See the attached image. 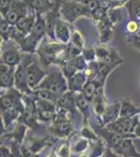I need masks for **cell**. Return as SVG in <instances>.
<instances>
[{
    "mask_svg": "<svg viewBox=\"0 0 140 157\" xmlns=\"http://www.w3.org/2000/svg\"><path fill=\"white\" fill-rule=\"evenodd\" d=\"M66 48L67 44L51 41L46 38L40 43L36 54L39 56L40 62L44 65L45 68H48L52 64L61 68L66 62H68L65 56Z\"/></svg>",
    "mask_w": 140,
    "mask_h": 157,
    "instance_id": "1",
    "label": "cell"
},
{
    "mask_svg": "<svg viewBox=\"0 0 140 157\" xmlns=\"http://www.w3.org/2000/svg\"><path fill=\"white\" fill-rule=\"evenodd\" d=\"M48 131L52 136L59 139H67L74 134V127L72 118L68 114L61 111H57L55 118L49 124Z\"/></svg>",
    "mask_w": 140,
    "mask_h": 157,
    "instance_id": "2",
    "label": "cell"
},
{
    "mask_svg": "<svg viewBox=\"0 0 140 157\" xmlns=\"http://www.w3.org/2000/svg\"><path fill=\"white\" fill-rule=\"evenodd\" d=\"M37 89H46L53 94L62 97L68 90V80L61 69L53 70L47 73Z\"/></svg>",
    "mask_w": 140,
    "mask_h": 157,
    "instance_id": "3",
    "label": "cell"
},
{
    "mask_svg": "<svg viewBox=\"0 0 140 157\" xmlns=\"http://www.w3.org/2000/svg\"><path fill=\"white\" fill-rule=\"evenodd\" d=\"M61 18L66 22L72 24L81 17H89L91 14L81 1H63L60 2Z\"/></svg>",
    "mask_w": 140,
    "mask_h": 157,
    "instance_id": "4",
    "label": "cell"
},
{
    "mask_svg": "<svg viewBox=\"0 0 140 157\" xmlns=\"http://www.w3.org/2000/svg\"><path fill=\"white\" fill-rule=\"evenodd\" d=\"M34 60L30 55H24L23 60L19 65L16 67L15 70V88L18 89L23 94H29L32 92V90L28 87L27 84V67L30 64V62Z\"/></svg>",
    "mask_w": 140,
    "mask_h": 157,
    "instance_id": "5",
    "label": "cell"
},
{
    "mask_svg": "<svg viewBox=\"0 0 140 157\" xmlns=\"http://www.w3.org/2000/svg\"><path fill=\"white\" fill-rule=\"evenodd\" d=\"M0 106H1V110H6V109H11L14 107H20L25 109L23 104V93L20 92L15 87L1 90Z\"/></svg>",
    "mask_w": 140,
    "mask_h": 157,
    "instance_id": "6",
    "label": "cell"
},
{
    "mask_svg": "<svg viewBox=\"0 0 140 157\" xmlns=\"http://www.w3.org/2000/svg\"><path fill=\"white\" fill-rule=\"evenodd\" d=\"M138 124V115L134 117H119L118 120L106 126L108 129L114 132L127 136H134V130L136 125ZM136 138V137H135Z\"/></svg>",
    "mask_w": 140,
    "mask_h": 157,
    "instance_id": "7",
    "label": "cell"
},
{
    "mask_svg": "<svg viewBox=\"0 0 140 157\" xmlns=\"http://www.w3.org/2000/svg\"><path fill=\"white\" fill-rule=\"evenodd\" d=\"M94 131L97 133V135L104 140V143L106 144L107 148L114 149L116 148L124 138H133L135 139L134 136H127V135H121L118 134L114 131L110 130L107 127H101V126H97V127H94Z\"/></svg>",
    "mask_w": 140,
    "mask_h": 157,
    "instance_id": "8",
    "label": "cell"
},
{
    "mask_svg": "<svg viewBox=\"0 0 140 157\" xmlns=\"http://www.w3.org/2000/svg\"><path fill=\"white\" fill-rule=\"evenodd\" d=\"M27 84L28 87L32 91L37 89L44 80V78L47 75V72L41 67L40 63L36 60H32L30 64L27 67Z\"/></svg>",
    "mask_w": 140,
    "mask_h": 157,
    "instance_id": "9",
    "label": "cell"
},
{
    "mask_svg": "<svg viewBox=\"0 0 140 157\" xmlns=\"http://www.w3.org/2000/svg\"><path fill=\"white\" fill-rule=\"evenodd\" d=\"M36 107H37V115L40 121L50 124L57 114V104L51 101L37 100L36 101Z\"/></svg>",
    "mask_w": 140,
    "mask_h": 157,
    "instance_id": "10",
    "label": "cell"
},
{
    "mask_svg": "<svg viewBox=\"0 0 140 157\" xmlns=\"http://www.w3.org/2000/svg\"><path fill=\"white\" fill-rule=\"evenodd\" d=\"M76 93L67 91L66 93L62 95L57 102V108L58 111L64 112L68 114L71 118L78 112V108H76Z\"/></svg>",
    "mask_w": 140,
    "mask_h": 157,
    "instance_id": "11",
    "label": "cell"
},
{
    "mask_svg": "<svg viewBox=\"0 0 140 157\" xmlns=\"http://www.w3.org/2000/svg\"><path fill=\"white\" fill-rule=\"evenodd\" d=\"M27 11H28V6H27V4L25 3L23 0H22V1L15 0L12 7L9 9V11L7 12V14L3 18L6 19L9 24L15 26L20 19L27 16Z\"/></svg>",
    "mask_w": 140,
    "mask_h": 157,
    "instance_id": "12",
    "label": "cell"
},
{
    "mask_svg": "<svg viewBox=\"0 0 140 157\" xmlns=\"http://www.w3.org/2000/svg\"><path fill=\"white\" fill-rule=\"evenodd\" d=\"M92 111L93 115L95 116L96 121H98V124L100 123L101 116L105 113L107 107H108V102H107L106 93H105V86L100 87L96 91L95 95L93 97L92 100Z\"/></svg>",
    "mask_w": 140,
    "mask_h": 157,
    "instance_id": "13",
    "label": "cell"
},
{
    "mask_svg": "<svg viewBox=\"0 0 140 157\" xmlns=\"http://www.w3.org/2000/svg\"><path fill=\"white\" fill-rule=\"evenodd\" d=\"M61 18L60 14V2L55 3V7L45 14V21H46V38L51 41H57L55 40V30L59 19Z\"/></svg>",
    "mask_w": 140,
    "mask_h": 157,
    "instance_id": "14",
    "label": "cell"
},
{
    "mask_svg": "<svg viewBox=\"0 0 140 157\" xmlns=\"http://www.w3.org/2000/svg\"><path fill=\"white\" fill-rule=\"evenodd\" d=\"M23 52L20 50L19 46L13 45L7 48H4L1 54V62H4L11 66L17 67L23 60Z\"/></svg>",
    "mask_w": 140,
    "mask_h": 157,
    "instance_id": "15",
    "label": "cell"
},
{
    "mask_svg": "<svg viewBox=\"0 0 140 157\" xmlns=\"http://www.w3.org/2000/svg\"><path fill=\"white\" fill-rule=\"evenodd\" d=\"M98 29V35H99V43L103 44H107L113 37V32H114V24L113 22L109 19V17L107 16L106 18L98 21L97 23H95Z\"/></svg>",
    "mask_w": 140,
    "mask_h": 157,
    "instance_id": "16",
    "label": "cell"
},
{
    "mask_svg": "<svg viewBox=\"0 0 140 157\" xmlns=\"http://www.w3.org/2000/svg\"><path fill=\"white\" fill-rule=\"evenodd\" d=\"M120 108H121L120 101L109 104L105 113L101 116L100 123L98 125L101 126V127H106V126L110 125L111 123L115 121L116 120H118L120 117Z\"/></svg>",
    "mask_w": 140,
    "mask_h": 157,
    "instance_id": "17",
    "label": "cell"
},
{
    "mask_svg": "<svg viewBox=\"0 0 140 157\" xmlns=\"http://www.w3.org/2000/svg\"><path fill=\"white\" fill-rule=\"evenodd\" d=\"M75 101H76V108H78V113H81L83 116L82 125L88 124L89 118L93 114L92 103H91V101H89L83 93H76Z\"/></svg>",
    "mask_w": 140,
    "mask_h": 157,
    "instance_id": "18",
    "label": "cell"
},
{
    "mask_svg": "<svg viewBox=\"0 0 140 157\" xmlns=\"http://www.w3.org/2000/svg\"><path fill=\"white\" fill-rule=\"evenodd\" d=\"M112 150L115 151L120 157H140V153L134 145L133 138H124L116 148Z\"/></svg>",
    "mask_w": 140,
    "mask_h": 157,
    "instance_id": "19",
    "label": "cell"
},
{
    "mask_svg": "<svg viewBox=\"0 0 140 157\" xmlns=\"http://www.w3.org/2000/svg\"><path fill=\"white\" fill-rule=\"evenodd\" d=\"M71 30H72V25L66 22L62 18H60L55 30V40L60 43H63V44H68L70 42Z\"/></svg>",
    "mask_w": 140,
    "mask_h": 157,
    "instance_id": "20",
    "label": "cell"
},
{
    "mask_svg": "<svg viewBox=\"0 0 140 157\" xmlns=\"http://www.w3.org/2000/svg\"><path fill=\"white\" fill-rule=\"evenodd\" d=\"M27 6L36 14H46L55 7V3L50 0H23Z\"/></svg>",
    "mask_w": 140,
    "mask_h": 157,
    "instance_id": "21",
    "label": "cell"
},
{
    "mask_svg": "<svg viewBox=\"0 0 140 157\" xmlns=\"http://www.w3.org/2000/svg\"><path fill=\"white\" fill-rule=\"evenodd\" d=\"M87 81L88 78L84 71L76 72L74 75L68 78V90L74 93H82Z\"/></svg>",
    "mask_w": 140,
    "mask_h": 157,
    "instance_id": "22",
    "label": "cell"
},
{
    "mask_svg": "<svg viewBox=\"0 0 140 157\" xmlns=\"http://www.w3.org/2000/svg\"><path fill=\"white\" fill-rule=\"evenodd\" d=\"M120 117H134L140 113V107L130 98H123L120 101Z\"/></svg>",
    "mask_w": 140,
    "mask_h": 157,
    "instance_id": "23",
    "label": "cell"
},
{
    "mask_svg": "<svg viewBox=\"0 0 140 157\" xmlns=\"http://www.w3.org/2000/svg\"><path fill=\"white\" fill-rule=\"evenodd\" d=\"M36 16H37V19H36V23L32 27L30 35L37 41L41 43L46 37V21H45V17H43L41 14H36Z\"/></svg>",
    "mask_w": 140,
    "mask_h": 157,
    "instance_id": "24",
    "label": "cell"
},
{
    "mask_svg": "<svg viewBox=\"0 0 140 157\" xmlns=\"http://www.w3.org/2000/svg\"><path fill=\"white\" fill-rule=\"evenodd\" d=\"M36 19H37L36 13L32 12L30 15H27V16L20 19L15 26H16V29L19 30L20 33H22V34L26 36V35L32 33V27H34V25L36 23Z\"/></svg>",
    "mask_w": 140,
    "mask_h": 157,
    "instance_id": "25",
    "label": "cell"
},
{
    "mask_svg": "<svg viewBox=\"0 0 140 157\" xmlns=\"http://www.w3.org/2000/svg\"><path fill=\"white\" fill-rule=\"evenodd\" d=\"M103 86H105V85L100 84V83L97 82L95 78L88 80L87 83H86V85H85V87H84L82 93L88 98L89 101H91V102H92L93 97L95 95L96 91H97L100 87H103Z\"/></svg>",
    "mask_w": 140,
    "mask_h": 157,
    "instance_id": "26",
    "label": "cell"
},
{
    "mask_svg": "<svg viewBox=\"0 0 140 157\" xmlns=\"http://www.w3.org/2000/svg\"><path fill=\"white\" fill-rule=\"evenodd\" d=\"M126 9L129 14V19L140 21V0H128Z\"/></svg>",
    "mask_w": 140,
    "mask_h": 157,
    "instance_id": "27",
    "label": "cell"
},
{
    "mask_svg": "<svg viewBox=\"0 0 140 157\" xmlns=\"http://www.w3.org/2000/svg\"><path fill=\"white\" fill-rule=\"evenodd\" d=\"M15 70H16V67L7 72L0 73V88H1V90L15 87Z\"/></svg>",
    "mask_w": 140,
    "mask_h": 157,
    "instance_id": "28",
    "label": "cell"
},
{
    "mask_svg": "<svg viewBox=\"0 0 140 157\" xmlns=\"http://www.w3.org/2000/svg\"><path fill=\"white\" fill-rule=\"evenodd\" d=\"M71 153H72V150H71L70 137L65 139L53 150V154L55 157H71Z\"/></svg>",
    "mask_w": 140,
    "mask_h": 157,
    "instance_id": "29",
    "label": "cell"
},
{
    "mask_svg": "<svg viewBox=\"0 0 140 157\" xmlns=\"http://www.w3.org/2000/svg\"><path fill=\"white\" fill-rule=\"evenodd\" d=\"M100 63H104V64H106V65H109V66H112V67L116 68L117 66H119L120 64H123V58L120 57V55L117 52L116 49L112 48L110 54L107 56V57L103 61H100Z\"/></svg>",
    "mask_w": 140,
    "mask_h": 157,
    "instance_id": "30",
    "label": "cell"
},
{
    "mask_svg": "<svg viewBox=\"0 0 140 157\" xmlns=\"http://www.w3.org/2000/svg\"><path fill=\"white\" fill-rule=\"evenodd\" d=\"M13 29H14V25L9 24L3 17H1V20H0V35H1L2 41L7 42L11 40Z\"/></svg>",
    "mask_w": 140,
    "mask_h": 157,
    "instance_id": "31",
    "label": "cell"
},
{
    "mask_svg": "<svg viewBox=\"0 0 140 157\" xmlns=\"http://www.w3.org/2000/svg\"><path fill=\"white\" fill-rule=\"evenodd\" d=\"M78 135L82 136L84 138H86L87 140L90 141V143H94V141H96L99 139V136L97 135V133L94 131V129L89 127L88 124H84V125H82V127L80 129Z\"/></svg>",
    "mask_w": 140,
    "mask_h": 157,
    "instance_id": "32",
    "label": "cell"
},
{
    "mask_svg": "<svg viewBox=\"0 0 140 157\" xmlns=\"http://www.w3.org/2000/svg\"><path fill=\"white\" fill-rule=\"evenodd\" d=\"M32 94L35 95L36 100H45V101H51V102H55L57 104L58 100L61 97L59 95L53 94L52 92L48 91L46 89H36L32 91Z\"/></svg>",
    "mask_w": 140,
    "mask_h": 157,
    "instance_id": "33",
    "label": "cell"
},
{
    "mask_svg": "<svg viewBox=\"0 0 140 157\" xmlns=\"http://www.w3.org/2000/svg\"><path fill=\"white\" fill-rule=\"evenodd\" d=\"M70 43H72L73 45L80 47V48L84 49L85 48V39H84L83 34L81 33V30L72 26V30H71V37H70Z\"/></svg>",
    "mask_w": 140,
    "mask_h": 157,
    "instance_id": "34",
    "label": "cell"
},
{
    "mask_svg": "<svg viewBox=\"0 0 140 157\" xmlns=\"http://www.w3.org/2000/svg\"><path fill=\"white\" fill-rule=\"evenodd\" d=\"M94 48H95V54H96V61H98V62H100V61H103L105 58L110 54L111 49L110 47H108L106 44H103V43H98L96 46H94Z\"/></svg>",
    "mask_w": 140,
    "mask_h": 157,
    "instance_id": "35",
    "label": "cell"
},
{
    "mask_svg": "<svg viewBox=\"0 0 140 157\" xmlns=\"http://www.w3.org/2000/svg\"><path fill=\"white\" fill-rule=\"evenodd\" d=\"M69 62H71V64L75 67V69L78 70V71H84L88 66V62L86 61L85 58L83 57V55L78 56V57H76L75 59L69 61Z\"/></svg>",
    "mask_w": 140,
    "mask_h": 157,
    "instance_id": "36",
    "label": "cell"
},
{
    "mask_svg": "<svg viewBox=\"0 0 140 157\" xmlns=\"http://www.w3.org/2000/svg\"><path fill=\"white\" fill-rule=\"evenodd\" d=\"M108 11L109 9H107V7H98L97 10H95L92 14H91V18L95 23H97L98 21H100V20H103L104 18H106L107 16H108Z\"/></svg>",
    "mask_w": 140,
    "mask_h": 157,
    "instance_id": "37",
    "label": "cell"
},
{
    "mask_svg": "<svg viewBox=\"0 0 140 157\" xmlns=\"http://www.w3.org/2000/svg\"><path fill=\"white\" fill-rule=\"evenodd\" d=\"M82 55L88 63L96 61V54H95V48H94V46L85 47V48L83 49Z\"/></svg>",
    "mask_w": 140,
    "mask_h": 157,
    "instance_id": "38",
    "label": "cell"
},
{
    "mask_svg": "<svg viewBox=\"0 0 140 157\" xmlns=\"http://www.w3.org/2000/svg\"><path fill=\"white\" fill-rule=\"evenodd\" d=\"M140 29V21H134V20H129L126 24V32L130 35H134Z\"/></svg>",
    "mask_w": 140,
    "mask_h": 157,
    "instance_id": "39",
    "label": "cell"
},
{
    "mask_svg": "<svg viewBox=\"0 0 140 157\" xmlns=\"http://www.w3.org/2000/svg\"><path fill=\"white\" fill-rule=\"evenodd\" d=\"M15 0H0V13L1 17H4L12 7Z\"/></svg>",
    "mask_w": 140,
    "mask_h": 157,
    "instance_id": "40",
    "label": "cell"
},
{
    "mask_svg": "<svg viewBox=\"0 0 140 157\" xmlns=\"http://www.w3.org/2000/svg\"><path fill=\"white\" fill-rule=\"evenodd\" d=\"M108 17L114 24H116L117 22L120 21V19H121L120 11H118L117 9H110L108 11Z\"/></svg>",
    "mask_w": 140,
    "mask_h": 157,
    "instance_id": "41",
    "label": "cell"
},
{
    "mask_svg": "<svg viewBox=\"0 0 140 157\" xmlns=\"http://www.w3.org/2000/svg\"><path fill=\"white\" fill-rule=\"evenodd\" d=\"M104 157H120V156H119L114 150H112L110 148H107L105 151V154H104Z\"/></svg>",
    "mask_w": 140,
    "mask_h": 157,
    "instance_id": "42",
    "label": "cell"
},
{
    "mask_svg": "<svg viewBox=\"0 0 140 157\" xmlns=\"http://www.w3.org/2000/svg\"><path fill=\"white\" fill-rule=\"evenodd\" d=\"M134 135H135V137H136V138L140 139V123H139V121H138V124L136 125V127H135Z\"/></svg>",
    "mask_w": 140,
    "mask_h": 157,
    "instance_id": "43",
    "label": "cell"
},
{
    "mask_svg": "<svg viewBox=\"0 0 140 157\" xmlns=\"http://www.w3.org/2000/svg\"><path fill=\"white\" fill-rule=\"evenodd\" d=\"M138 121H139V123H140V113H139V114H138Z\"/></svg>",
    "mask_w": 140,
    "mask_h": 157,
    "instance_id": "44",
    "label": "cell"
},
{
    "mask_svg": "<svg viewBox=\"0 0 140 157\" xmlns=\"http://www.w3.org/2000/svg\"><path fill=\"white\" fill-rule=\"evenodd\" d=\"M138 50H139V52H140V47H139V49H138Z\"/></svg>",
    "mask_w": 140,
    "mask_h": 157,
    "instance_id": "45",
    "label": "cell"
}]
</instances>
